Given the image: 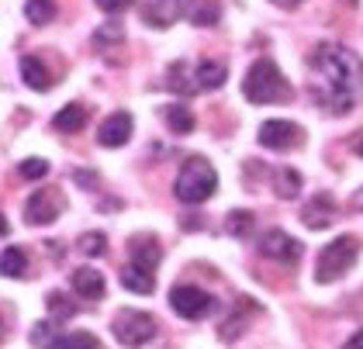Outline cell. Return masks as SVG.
Masks as SVG:
<instances>
[{
  "mask_svg": "<svg viewBox=\"0 0 363 349\" xmlns=\"http://www.w3.org/2000/svg\"><path fill=\"white\" fill-rule=\"evenodd\" d=\"M49 332H52V322H42L35 332H31V343H35V346H49V343H52Z\"/></svg>",
  "mask_w": 363,
  "mask_h": 349,
  "instance_id": "cell-31",
  "label": "cell"
},
{
  "mask_svg": "<svg viewBox=\"0 0 363 349\" xmlns=\"http://www.w3.org/2000/svg\"><path fill=\"white\" fill-rule=\"evenodd\" d=\"M4 236H7V218L0 215V239H4Z\"/></svg>",
  "mask_w": 363,
  "mask_h": 349,
  "instance_id": "cell-35",
  "label": "cell"
},
{
  "mask_svg": "<svg viewBox=\"0 0 363 349\" xmlns=\"http://www.w3.org/2000/svg\"><path fill=\"white\" fill-rule=\"evenodd\" d=\"M353 204H357V208H360V211H363V187L357 190V194H353Z\"/></svg>",
  "mask_w": 363,
  "mask_h": 349,
  "instance_id": "cell-34",
  "label": "cell"
},
{
  "mask_svg": "<svg viewBox=\"0 0 363 349\" xmlns=\"http://www.w3.org/2000/svg\"><path fill=\"white\" fill-rule=\"evenodd\" d=\"M357 256H360V242L353 239V236L333 239L322 253H318V260H315V280H318V284H333V280H339L346 270H353Z\"/></svg>",
  "mask_w": 363,
  "mask_h": 349,
  "instance_id": "cell-4",
  "label": "cell"
},
{
  "mask_svg": "<svg viewBox=\"0 0 363 349\" xmlns=\"http://www.w3.org/2000/svg\"><path fill=\"white\" fill-rule=\"evenodd\" d=\"M66 208V197L59 187H38L25 204V221L28 225H52Z\"/></svg>",
  "mask_w": 363,
  "mask_h": 349,
  "instance_id": "cell-6",
  "label": "cell"
},
{
  "mask_svg": "<svg viewBox=\"0 0 363 349\" xmlns=\"http://www.w3.org/2000/svg\"><path fill=\"white\" fill-rule=\"evenodd\" d=\"M167 125L177 135H191L194 132V114H191L187 104H169L167 108Z\"/></svg>",
  "mask_w": 363,
  "mask_h": 349,
  "instance_id": "cell-21",
  "label": "cell"
},
{
  "mask_svg": "<svg viewBox=\"0 0 363 349\" xmlns=\"http://www.w3.org/2000/svg\"><path fill=\"white\" fill-rule=\"evenodd\" d=\"M128 138H132V114H128V111L108 114V118L101 121V128H97V142H101L104 149H118V145H125Z\"/></svg>",
  "mask_w": 363,
  "mask_h": 349,
  "instance_id": "cell-11",
  "label": "cell"
},
{
  "mask_svg": "<svg viewBox=\"0 0 363 349\" xmlns=\"http://www.w3.org/2000/svg\"><path fill=\"white\" fill-rule=\"evenodd\" d=\"M111 332H114V339H118L121 346L139 349V346H145V343L156 336V322H152V315H145V311L125 308V311H118V315H114Z\"/></svg>",
  "mask_w": 363,
  "mask_h": 349,
  "instance_id": "cell-5",
  "label": "cell"
},
{
  "mask_svg": "<svg viewBox=\"0 0 363 349\" xmlns=\"http://www.w3.org/2000/svg\"><path fill=\"white\" fill-rule=\"evenodd\" d=\"M21 77H25V87L38 90V94H45V90L56 83V77L49 73V66H45L38 55H25V59H21Z\"/></svg>",
  "mask_w": 363,
  "mask_h": 349,
  "instance_id": "cell-12",
  "label": "cell"
},
{
  "mask_svg": "<svg viewBox=\"0 0 363 349\" xmlns=\"http://www.w3.org/2000/svg\"><path fill=\"white\" fill-rule=\"evenodd\" d=\"M139 14L149 28H169L184 14V0H139Z\"/></svg>",
  "mask_w": 363,
  "mask_h": 349,
  "instance_id": "cell-10",
  "label": "cell"
},
{
  "mask_svg": "<svg viewBox=\"0 0 363 349\" xmlns=\"http://www.w3.org/2000/svg\"><path fill=\"white\" fill-rule=\"evenodd\" d=\"M25 18L31 25H49L56 18V0H25Z\"/></svg>",
  "mask_w": 363,
  "mask_h": 349,
  "instance_id": "cell-23",
  "label": "cell"
},
{
  "mask_svg": "<svg viewBox=\"0 0 363 349\" xmlns=\"http://www.w3.org/2000/svg\"><path fill=\"white\" fill-rule=\"evenodd\" d=\"M4 332H7V318L0 315V339H4Z\"/></svg>",
  "mask_w": 363,
  "mask_h": 349,
  "instance_id": "cell-36",
  "label": "cell"
},
{
  "mask_svg": "<svg viewBox=\"0 0 363 349\" xmlns=\"http://www.w3.org/2000/svg\"><path fill=\"white\" fill-rule=\"evenodd\" d=\"M169 308L180 315V318H204V315H211L215 311V297L204 294L201 287H191V284H184V287H173L169 291Z\"/></svg>",
  "mask_w": 363,
  "mask_h": 349,
  "instance_id": "cell-7",
  "label": "cell"
},
{
  "mask_svg": "<svg viewBox=\"0 0 363 349\" xmlns=\"http://www.w3.org/2000/svg\"><path fill=\"white\" fill-rule=\"evenodd\" d=\"M25 270H28V256H25V249L7 245V249L0 253V277L18 280V277H25Z\"/></svg>",
  "mask_w": 363,
  "mask_h": 349,
  "instance_id": "cell-19",
  "label": "cell"
},
{
  "mask_svg": "<svg viewBox=\"0 0 363 349\" xmlns=\"http://www.w3.org/2000/svg\"><path fill=\"white\" fill-rule=\"evenodd\" d=\"M121 38H125V31H121V21H108V25H101L97 31H94V42H97L101 49H108V45L121 42Z\"/></svg>",
  "mask_w": 363,
  "mask_h": 349,
  "instance_id": "cell-27",
  "label": "cell"
},
{
  "mask_svg": "<svg viewBox=\"0 0 363 349\" xmlns=\"http://www.w3.org/2000/svg\"><path fill=\"white\" fill-rule=\"evenodd\" d=\"M242 94L252 104H284V101H291L294 90L284 80V73L274 59H259V62H252L246 80H242Z\"/></svg>",
  "mask_w": 363,
  "mask_h": 349,
  "instance_id": "cell-2",
  "label": "cell"
},
{
  "mask_svg": "<svg viewBox=\"0 0 363 349\" xmlns=\"http://www.w3.org/2000/svg\"><path fill=\"white\" fill-rule=\"evenodd\" d=\"M184 77H187V62H173V66H169V87H173L177 94H184V97H187V94H194L197 87L194 83H187Z\"/></svg>",
  "mask_w": 363,
  "mask_h": 349,
  "instance_id": "cell-29",
  "label": "cell"
},
{
  "mask_svg": "<svg viewBox=\"0 0 363 349\" xmlns=\"http://www.w3.org/2000/svg\"><path fill=\"white\" fill-rule=\"evenodd\" d=\"M45 304H49V311H52V322H66V318H73V315H77V304H73V301H66L59 291H52V294L45 297Z\"/></svg>",
  "mask_w": 363,
  "mask_h": 349,
  "instance_id": "cell-25",
  "label": "cell"
},
{
  "mask_svg": "<svg viewBox=\"0 0 363 349\" xmlns=\"http://www.w3.org/2000/svg\"><path fill=\"white\" fill-rule=\"evenodd\" d=\"M84 125H86V111L84 104H66L62 111H56V118H52V128L56 132H84Z\"/></svg>",
  "mask_w": 363,
  "mask_h": 349,
  "instance_id": "cell-17",
  "label": "cell"
},
{
  "mask_svg": "<svg viewBox=\"0 0 363 349\" xmlns=\"http://www.w3.org/2000/svg\"><path fill=\"white\" fill-rule=\"evenodd\" d=\"M132 263L135 267H142V270H152L160 267V260H163V249H160V242L156 239H145V236H139V239H132Z\"/></svg>",
  "mask_w": 363,
  "mask_h": 349,
  "instance_id": "cell-15",
  "label": "cell"
},
{
  "mask_svg": "<svg viewBox=\"0 0 363 349\" xmlns=\"http://www.w3.org/2000/svg\"><path fill=\"white\" fill-rule=\"evenodd\" d=\"M333 218H335V201L329 194H318L301 211V221H305L308 228H325V225H333Z\"/></svg>",
  "mask_w": 363,
  "mask_h": 349,
  "instance_id": "cell-13",
  "label": "cell"
},
{
  "mask_svg": "<svg viewBox=\"0 0 363 349\" xmlns=\"http://www.w3.org/2000/svg\"><path fill=\"white\" fill-rule=\"evenodd\" d=\"M215 190H218V173L204 156H191L180 166L177 184H173L177 201H184V204H204Z\"/></svg>",
  "mask_w": 363,
  "mask_h": 349,
  "instance_id": "cell-3",
  "label": "cell"
},
{
  "mask_svg": "<svg viewBox=\"0 0 363 349\" xmlns=\"http://www.w3.org/2000/svg\"><path fill=\"white\" fill-rule=\"evenodd\" d=\"M18 173H21L25 180H42V177L49 173V160H25L18 166Z\"/></svg>",
  "mask_w": 363,
  "mask_h": 349,
  "instance_id": "cell-30",
  "label": "cell"
},
{
  "mask_svg": "<svg viewBox=\"0 0 363 349\" xmlns=\"http://www.w3.org/2000/svg\"><path fill=\"white\" fill-rule=\"evenodd\" d=\"M256 138H259V145H267V149H298V145L305 142V132H301V125H294V121L270 118V121L259 125Z\"/></svg>",
  "mask_w": 363,
  "mask_h": 349,
  "instance_id": "cell-8",
  "label": "cell"
},
{
  "mask_svg": "<svg viewBox=\"0 0 363 349\" xmlns=\"http://www.w3.org/2000/svg\"><path fill=\"white\" fill-rule=\"evenodd\" d=\"M94 4H97L104 14H121V11H125L132 0H94Z\"/></svg>",
  "mask_w": 363,
  "mask_h": 349,
  "instance_id": "cell-32",
  "label": "cell"
},
{
  "mask_svg": "<svg viewBox=\"0 0 363 349\" xmlns=\"http://www.w3.org/2000/svg\"><path fill=\"white\" fill-rule=\"evenodd\" d=\"M45 349H101V343L90 332H66V336H56Z\"/></svg>",
  "mask_w": 363,
  "mask_h": 349,
  "instance_id": "cell-20",
  "label": "cell"
},
{
  "mask_svg": "<svg viewBox=\"0 0 363 349\" xmlns=\"http://www.w3.org/2000/svg\"><path fill=\"white\" fill-rule=\"evenodd\" d=\"M191 21H194V25H215V21H218V4H215V0H201V4H194V7H191Z\"/></svg>",
  "mask_w": 363,
  "mask_h": 349,
  "instance_id": "cell-26",
  "label": "cell"
},
{
  "mask_svg": "<svg viewBox=\"0 0 363 349\" xmlns=\"http://www.w3.org/2000/svg\"><path fill=\"white\" fill-rule=\"evenodd\" d=\"M357 149H360V156H363V138H360V145H357Z\"/></svg>",
  "mask_w": 363,
  "mask_h": 349,
  "instance_id": "cell-37",
  "label": "cell"
},
{
  "mask_svg": "<svg viewBox=\"0 0 363 349\" xmlns=\"http://www.w3.org/2000/svg\"><path fill=\"white\" fill-rule=\"evenodd\" d=\"M121 287L125 291H132V294H152L156 291V277L149 273V270L135 267V263H128V267H121Z\"/></svg>",
  "mask_w": 363,
  "mask_h": 349,
  "instance_id": "cell-16",
  "label": "cell"
},
{
  "mask_svg": "<svg viewBox=\"0 0 363 349\" xmlns=\"http://www.w3.org/2000/svg\"><path fill=\"white\" fill-rule=\"evenodd\" d=\"M311 70L318 73V101L335 114L357 108V101L363 97V62L357 59V52H350L346 45H318L311 52Z\"/></svg>",
  "mask_w": 363,
  "mask_h": 349,
  "instance_id": "cell-1",
  "label": "cell"
},
{
  "mask_svg": "<svg viewBox=\"0 0 363 349\" xmlns=\"http://www.w3.org/2000/svg\"><path fill=\"white\" fill-rule=\"evenodd\" d=\"M274 187H277V197L294 201V197L301 194V177H298L294 170H277V173H274Z\"/></svg>",
  "mask_w": 363,
  "mask_h": 349,
  "instance_id": "cell-22",
  "label": "cell"
},
{
  "mask_svg": "<svg viewBox=\"0 0 363 349\" xmlns=\"http://www.w3.org/2000/svg\"><path fill=\"white\" fill-rule=\"evenodd\" d=\"M73 291L80 297H86V301L104 297V277H101V270H94V267L73 270Z\"/></svg>",
  "mask_w": 363,
  "mask_h": 349,
  "instance_id": "cell-14",
  "label": "cell"
},
{
  "mask_svg": "<svg viewBox=\"0 0 363 349\" xmlns=\"http://www.w3.org/2000/svg\"><path fill=\"white\" fill-rule=\"evenodd\" d=\"M225 77H228V70H225L222 62H211L208 59V62H201L194 70V87L197 90H218L225 83Z\"/></svg>",
  "mask_w": 363,
  "mask_h": 349,
  "instance_id": "cell-18",
  "label": "cell"
},
{
  "mask_svg": "<svg viewBox=\"0 0 363 349\" xmlns=\"http://www.w3.org/2000/svg\"><path fill=\"white\" fill-rule=\"evenodd\" d=\"M80 253H86V256H104L108 253V236L104 232H86V236H80Z\"/></svg>",
  "mask_w": 363,
  "mask_h": 349,
  "instance_id": "cell-28",
  "label": "cell"
},
{
  "mask_svg": "<svg viewBox=\"0 0 363 349\" xmlns=\"http://www.w3.org/2000/svg\"><path fill=\"white\" fill-rule=\"evenodd\" d=\"M225 228H228V236H235V239H250L252 236V215L250 211H232L228 221H225Z\"/></svg>",
  "mask_w": 363,
  "mask_h": 349,
  "instance_id": "cell-24",
  "label": "cell"
},
{
  "mask_svg": "<svg viewBox=\"0 0 363 349\" xmlns=\"http://www.w3.org/2000/svg\"><path fill=\"white\" fill-rule=\"evenodd\" d=\"M259 253L277 260V263H298L301 260V242L294 236H287L284 228H270L263 239H259Z\"/></svg>",
  "mask_w": 363,
  "mask_h": 349,
  "instance_id": "cell-9",
  "label": "cell"
},
{
  "mask_svg": "<svg viewBox=\"0 0 363 349\" xmlns=\"http://www.w3.org/2000/svg\"><path fill=\"white\" fill-rule=\"evenodd\" d=\"M342 349H363V328H360V332H357V336H353V339H350V343H346Z\"/></svg>",
  "mask_w": 363,
  "mask_h": 349,
  "instance_id": "cell-33",
  "label": "cell"
}]
</instances>
